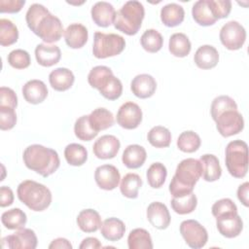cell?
<instances>
[{
    "mask_svg": "<svg viewBox=\"0 0 249 249\" xmlns=\"http://www.w3.org/2000/svg\"><path fill=\"white\" fill-rule=\"evenodd\" d=\"M25 20L28 28L47 44L59 41L64 31L60 19L38 3L28 8Z\"/></svg>",
    "mask_w": 249,
    "mask_h": 249,
    "instance_id": "1",
    "label": "cell"
},
{
    "mask_svg": "<svg viewBox=\"0 0 249 249\" xmlns=\"http://www.w3.org/2000/svg\"><path fill=\"white\" fill-rule=\"evenodd\" d=\"M211 117L216 123L218 132L224 137L238 134L244 127L242 115L237 111V104L229 95L214 98L211 104Z\"/></svg>",
    "mask_w": 249,
    "mask_h": 249,
    "instance_id": "2",
    "label": "cell"
},
{
    "mask_svg": "<svg viewBox=\"0 0 249 249\" xmlns=\"http://www.w3.org/2000/svg\"><path fill=\"white\" fill-rule=\"evenodd\" d=\"M22 159L28 169L43 177H48L54 173L60 164L56 151L39 144H33L25 148Z\"/></svg>",
    "mask_w": 249,
    "mask_h": 249,
    "instance_id": "3",
    "label": "cell"
},
{
    "mask_svg": "<svg viewBox=\"0 0 249 249\" xmlns=\"http://www.w3.org/2000/svg\"><path fill=\"white\" fill-rule=\"evenodd\" d=\"M202 166L198 160L188 158L176 167L175 175L169 184V192L173 197L186 196L194 191V187L201 177Z\"/></svg>",
    "mask_w": 249,
    "mask_h": 249,
    "instance_id": "4",
    "label": "cell"
},
{
    "mask_svg": "<svg viewBox=\"0 0 249 249\" xmlns=\"http://www.w3.org/2000/svg\"><path fill=\"white\" fill-rule=\"evenodd\" d=\"M88 82L90 87L99 90L100 94L108 100H116L123 93V85L113 71L104 65L93 67L89 75Z\"/></svg>",
    "mask_w": 249,
    "mask_h": 249,
    "instance_id": "5",
    "label": "cell"
},
{
    "mask_svg": "<svg viewBox=\"0 0 249 249\" xmlns=\"http://www.w3.org/2000/svg\"><path fill=\"white\" fill-rule=\"evenodd\" d=\"M18 199L33 211H44L52 202V193L48 187L33 180H24L17 190Z\"/></svg>",
    "mask_w": 249,
    "mask_h": 249,
    "instance_id": "6",
    "label": "cell"
},
{
    "mask_svg": "<svg viewBox=\"0 0 249 249\" xmlns=\"http://www.w3.org/2000/svg\"><path fill=\"white\" fill-rule=\"evenodd\" d=\"M144 17L145 10L142 3L130 0L125 2L116 13L113 24L117 30L131 36L139 31Z\"/></svg>",
    "mask_w": 249,
    "mask_h": 249,
    "instance_id": "7",
    "label": "cell"
},
{
    "mask_svg": "<svg viewBox=\"0 0 249 249\" xmlns=\"http://www.w3.org/2000/svg\"><path fill=\"white\" fill-rule=\"evenodd\" d=\"M226 166L234 178H243L248 171V147L245 141L233 140L226 147Z\"/></svg>",
    "mask_w": 249,
    "mask_h": 249,
    "instance_id": "8",
    "label": "cell"
},
{
    "mask_svg": "<svg viewBox=\"0 0 249 249\" xmlns=\"http://www.w3.org/2000/svg\"><path fill=\"white\" fill-rule=\"evenodd\" d=\"M125 47L123 36L115 33L95 32L93 37L92 53L96 58H107L120 54Z\"/></svg>",
    "mask_w": 249,
    "mask_h": 249,
    "instance_id": "9",
    "label": "cell"
},
{
    "mask_svg": "<svg viewBox=\"0 0 249 249\" xmlns=\"http://www.w3.org/2000/svg\"><path fill=\"white\" fill-rule=\"evenodd\" d=\"M219 37L225 48L231 51H236L241 49L244 45L246 31L238 21L231 20L222 26Z\"/></svg>",
    "mask_w": 249,
    "mask_h": 249,
    "instance_id": "10",
    "label": "cell"
},
{
    "mask_svg": "<svg viewBox=\"0 0 249 249\" xmlns=\"http://www.w3.org/2000/svg\"><path fill=\"white\" fill-rule=\"evenodd\" d=\"M180 233L185 242L194 249L205 246L208 240L206 229L196 220H185L180 225Z\"/></svg>",
    "mask_w": 249,
    "mask_h": 249,
    "instance_id": "11",
    "label": "cell"
},
{
    "mask_svg": "<svg viewBox=\"0 0 249 249\" xmlns=\"http://www.w3.org/2000/svg\"><path fill=\"white\" fill-rule=\"evenodd\" d=\"M1 241L3 248L10 249H35L38 243L34 231L25 228L3 237Z\"/></svg>",
    "mask_w": 249,
    "mask_h": 249,
    "instance_id": "12",
    "label": "cell"
},
{
    "mask_svg": "<svg viewBox=\"0 0 249 249\" xmlns=\"http://www.w3.org/2000/svg\"><path fill=\"white\" fill-rule=\"evenodd\" d=\"M142 110L138 104L127 101L124 102L118 110L117 123L125 129H134L142 122Z\"/></svg>",
    "mask_w": 249,
    "mask_h": 249,
    "instance_id": "13",
    "label": "cell"
},
{
    "mask_svg": "<svg viewBox=\"0 0 249 249\" xmlns=\"http://www.w3.org/2000/svg\"><path fill=\"white\" fill-rule=\"evenodd\" d=\"M94 179L100 189L112 191L119 186L121 175L116 166L112 164H103L96 167Z\"/></svg>",
    "mask_w": 249,
    "mask_h": 249,
    "instance_id": "14",
    "label": "cell"
},
{
    "mask_svg": "<svg viewBox=\"0 0 249 249\" xmlns=\"http://www.w3.org/2000/svg\"><path fill=\"white\" fill-rule=\"evenodd\" d=\"M121 147L120 140L111 134L102 135L93 144L92 151L96 158L100 160H109L117 156Z\"/></svg>",
    "mask_w": 249,
    "mask_h": 249,
    "instance_id": "15",
    "label": "cell"
},
{
    "mask_svg": "<svg viewBox=\"0 0 249 249\" xmlns=\"http://www.w3.org/2000/svg\"><path fill=\"white\" fill-rule=\"evenodd\" d=\"M147 219L149 223L159 230H165L170 224V214L165 204L154 201L147 208Z\"/></svg>",
    "mask_w": 249,
    "mask_h": 249,
    "instance_id": "16",
    "label": "cell"
},
{
    "mask_svg": "<svg viewBox=\"0 0 249 249\" xmlns=\"http://www.w3.org/2000/svg\"><path fill=\"white\" fill-rule=\"evenodd\" d=\"M116 13L113 5L105 1L96 2L90 11L93 22L100 27H108L114 23Z\"/></svg>",
    "mask_w": 249,
    "mask_h": 249,
    "instance_id": "17",
    "label": "cell"
},
{
    "mask_svg": "<svg viewBox=\"0 0 249 249\" xmlns=\"http://www.w3.org/2000/svg\"><path fill=\"white\" fill-rule=\"evenodd\" d=\"M130 89L138 98H149L157 89V82L154 77L149 74H139L132 79Z\"/></svg>",
    "mask_w": 249,
    "mask_h": 249,
    "instance_id": "18",
    "label": "cell"
},
{
    "mask_svg": "<svg viewBox=\"0 0 249 249\" xmlns=\"http://www.w3.org/2000/svg\"><path fill=\"white\" fill-rule=\"evenodd\" d=\"M22 95L24 99L31 104H39L48 96V89L41 80H30L22 87Z\"/></svg>",
    "mask_w": 249,
    "mask_h": 249,
    "instance_id": "19",
    "label": "cell"
},
{
    "mask_svg": "<svg viewBox=\"0 0 249 249\" xmlns=\"http://www.w3.org/2000/svg\"><path fill=\"white\" fill-rule=\"evenodd\" d=\"M66 45L71 49L83 48L89 38V32L82 23H71L64 31Z\"/></svg>",
    "mask_w": 249,
    "mask_h": 249,
    "instance_id": "20",
    "label": "cell"
},
{
    "mask_svg": "<svg viewBox=\"0 0 249 249\" xmlns=\"http://www.w3.org/2000/svg\"><path fill=\"white\" fill-rule=\"evenodd\" d=\"M216 226L218 231L227 238L238 236L243 230V222L238 214L234 216L217 218Z\"/></svg>",
    "mask_w": 249,
    "mask_h": 249,
    "instance_id": "21",
    "label": "cell"
},
{
    "mask_svg": "<svg viewBox=\"0 0 249 249\" xmlns=\"http://www.w3.org/2000/svg\"><path fill=\"white\" fill-rule=\"evenodd\" d=\"M37 62L44 67H51L56 64L61 57L60 49L55 45L38 44L35 49Z\"/></svg>",
    "mask_w": 249,
    "mask_h": 249,
    "instance_id": "22",
    "label": "cell"
},
{
    "mask_svg": "<svg viewBox=\"0 0 249 249\" xmlns=\"http://www.w3.org/2000/svg\"><path fill=\"white\" fill-rule=\"evenodd\" d=\"M194 61L200 69L214 68L219 61V53L211 45L200 46L195 53Z\"/></svg>",
    "mask_w": 249,
    "mask_h": 249,
    "instance_id": "23",
    "label": "cell"
},
{
    "mask_svg": "<svg viewBox=\"0 0 249 249\" xmlns=\"http://www.w3.org/2000/svg\"><path fill=\"white\" fill-rule=\"evenodd\" d=\"M75 81L74 74L71 70L64 67H58L53 70L49 75V82L52 88L57 91L69 89Z\"/></svg>",
    "mask_w": 249,
    "mask_h": 249,
    "instance_id": "24",
    "label": "cell"
},
{
    "mask_svg": "<svg viewBox=\"0 0 249 249\" xmlns=\"http://www.w3.org/2000/svg\"><path fill=\"white\" fill-rule=\"evenodd\" d=\"M146 158L147 153L144 147L138 144H131L124 149L122 161L127 168L136 169L144 164Z\"/></svg>",
    "mask_w": 249,
    "mask_h": 249,
    "instance_id": "25",
    "label": "cell"
},
{
    "mask_svg": "<svg viewBox=\"0 0 249 249\" xmlns=\"http://www.w3.org/2000/svg\"><path fill=\"white\" fill-rule=\"evenodd\" d=\"M202 166L201 176L207 182L217 181L222 175V168L219 160L212 154L202 155L199 159Z\"/></svg>",
    "mask_w": 249,
    "mask_h": 249,
    "instance_id": "26",
    "label": "cell"
},
{
    "mask_svg": "<svg viewBox=\"0 0 249 249\" xmlns=\"http://www.w3.org/2000/svg\"><path fill=\"white\" fill-rule=\"evenodd\" d=\"M185 18L183 7L176 3L164 5L160 10L161 22L167 27H175L181 24Z\"/></svg>",
    "mask_w": 249,
    "mask_h": 249,
    "instance_id": "27",
    "label": "cell"
},
{
    "mask_svg": "<svg viewBox=\"0 0 249 249\" xmlns=\"http://www.w3.org/2000/svg\"><path fill=\"white\" fill-rule=\"evenodd\" d=\"M77 225L84 232H94L101 228V217L94 209H84L77 216Z\"/></svg>",
    "mask_w": 249,
    "mask_h": 249,
    "instance_id": "28",
    "label": "cell"
},
{
    "mask_svg": "<svg viewBox=\"0 0 249 249\" xmlns=\"http://www.w3.org/2000/svg\"><path fill=\"white\" fill-rule=\"evenodd\" d=\"M192 16L194 20L201 26H210L217 21L210 9L208 0L196 1L192 8Z\"/></svg>",
    "mask_w": 249,
    "mask_h": 249,
    "instance_id": "29",
    "label": "cell"
},
{
    "mask_svg": "<svg viewBox=\"0 0 249 249\" xmlns=\"http://www.w3.org/2000/svg\"><path fill=\"white\" fill-rule=\"evenodd\" d=\"M102 236L109 241H118L120 240L125 231L124 223L115 217L107 218L103 221L101 228Z\"/></svg>",
    "mask_w": 249,
    "mask_h": 249,
    "instance_id": "30",
    "label": "cell"
},
{
    "mask_svg": "<svg viewBox=\"0 0 249 249\" xmlns=\"http://www.w3.org/2000/svg\"><path fill=\"white\" fill-rule=\"evenodd\" d=\"M89 121L90 126L96 131L99 132L100 130H105L111 127L114 123V116L111 111L106 108H96L89 115Z\"/></svg>",
    "mask_w": 249,
    "mask_h": 249,
    "instance_id": "31",
    "label": "cell"
},
{
    "mask_svg": "<svg viewBox=\"0 0 249 249\" xmlns=\"http://www.w3.org/2000/svg\"><path fill=\"white\" fill-rule=\"evenodd\" d=\"M192 49L191 42L188 36L184 33H174L169 38L168 50L174 56L185 57Z\"/></svg>",
    "mask_w": 249,
    "mask_h": 249,
    "instance_id": "32",
    "label": "cell"
},
{
    "mask_svg": "<svg viewBox=\"0 0 249 249\" xmlns=\"http://www.w3.org/2000/svg\"><path fill=\"white\" fill-rule=\"evenodd\" d=\"M127 245L129 249H152V237L148 231L137 228L129 232L127 236Z\"/></svg>",
    "mask_w": 249,
    "mask_h": 249,
    "instance_id": "33",
    "label": "cell"
},
{
    "mask_svg": "<svg viewBox=\"0 0 249 249\" xmlns=\"http://www.w3.org/2000/svg\"><path fill=\"white\" fill-rule=\"evenodd\" d=\"M1 222L8 230H19L24 228L27 222V217L21 209L13 208L2 214Z\"/></svg>",
    "mask_w": 249,
    "mask_h": 249,
    "instance_id": "34",
    "label": "cell"
},
{
    "mask_svg": "<svg viewBox=\"0 0 249 249\" xmlns=\"http://www.w3.org/2000/svg\"><path fill=\"white\" fill-rule=\"evenodd\" d=\"M142 186V179L136 173H127L122 179L120 190L124 196L127 198H136L139 189Z\"/></svg>",
    "mask_w": 249,
    "mask_h": 249,
    "instance_id": "35",
    "label": "cell"
},
{
    "mask_svg": "<svg viewBox=\"0 0 249 249\" xmlns=\"http://www.w3.org/2000/svg\"><path fill=\"white\" fill-rule=\"evenodd\" d=\"M64 157L70 165L81 166L88 160V151L81 144L71 143L65 147Z\"/></svg>",
    "mask_w": 249,
    "mask_h": 249,
    "instance_id": "36",
    "label": "cell"
},
{
    "mask_svg": "<svg viewBox=\"0 0 249 249\" xmlns=\"http://www.w3.org/2000/svg\"><path fill=\"white\" fill-rule=\"evenodd\" d=\"M172 209L180 215L192 213L197 205V198L194 192L178 197H173L170 201Z\"/></svg>",
    "mask_w": 249,
    "mask_h": 249,
    "instance_id": "37",
    "label": "cell"
},
{
    "mask_svg": "<svg viewBox=\"0 0 249 249\" xmlns=\"http://www.w3.org/2000/svg\"><path fill=\"white\" fill-rule=\"evenodd\" d=\"M147 138L152 146L156 148H166L171 143V132L164 126L156 125L149 130Z\"/></svg>",
    "mask_w": 249,
    "mask_h": 249,
    "instance_id": "38",
    "label": "cell"
},
{
    "mask_svg": "<svg viewBox=\"0 0 249 249\" xmlns=\"http://www.w3.org/2000/svg\"><path fill=\"white\" fill-rule=\"evenodd\" d=\"M142 48L148 53L159 52L163 45V38L161 34L156 29H147L140 38Z\"/></svg>",
    "mask_w": 249,
    "mask_h": 249,
    "instance_id": "39",
    "label": "cell"
},
{
    "mask_svg": "<svg viewBox=\"0 0 249 249\" xmlns=\"http://www.w3.org/2000/svg\"><path fill=\"white\" fill-rule=\"evenodd\" d=\"M201 140L197 133L193 130L183 131L177 139V147L184 153H194L200 147Z\"/></svg>",
    "mask_w": 249,
    "mask_h": 249,
    "instance_id": "40",
    "label": "cell"
},
{
    "mask_svg": "<svg viewBox=\"0 0 249 249\" xmlns=\"http://www.w3.org/2000/svg\"><path fill=\"white\" fill-rule=\"evenodd\" d=\"M18 39V30L16 24L7 18L0 19V45L8 47Z\"/></svg>",
    "mask_w": 249,
    "mask_h": 249,
    "instance_id": "41",
    "label": "cell"
},
{
    "mask_svg": "<svg viewBox=\"0 0 249 249\" xmlns=\"http://www.w3.org/2000/svg\"><path fill=\"white\" fill-rule=\"evenodd\" d=\"M146 176L150 187L154 189H159L165 182L167 176L166 167L161 162H154L148 168Z\"/></svg>",
    "mask_w": 249,
    "mask_h": 249,
    "instance_id": "42",
    "label": "cell"
},
{
    "mask_svg": "<svg viewBox=\"0 0 249 249\" xmlns=\"http://www.w3.org/2000/svg\"><path fill=\"white\" fill-rule=\"evenodd\" d=\"M74 132L76 137L82 141H90L98 134V132H96L90 126L89 115H84L76 120L74 124Z\"/></svg>",
    "mask_w": 249,
    "mask_h": 249,
    "instance_id": "43",
    "label": "cell"
},
{
    "mask_svg": "<svg viewBox=\"0 0 249 249\" xmlns=\"http://www.w3.org/2000/svg\"><path fill=\"white\" fill-rule=\"evenodd\" d=\"M212 215L217 218L234 216L237 214V207L231 198H222L217 200L211 208Z\"/></svg>",
    "mask_w": 249,
    "mask_h": 249,
    "instance_id": "44",
    "label": "cell"
},
{
    "mask_svg": "<svg viewBox=\"0 0 249 249\" xmlns=\"http://www.w3.org/2000/svg\"><path fill=\"white\" fill-rule=\"evenodd\" d=\"M9 64L16 69H25L30 65V55L29 53L21 49H17L12 51L8 54Z\"/></svg>",
    "mask_w": 249,
    "mask_h": 249,
    "instance_id": "45",
    "label": "cell"
},
{
    "mask_svg": "<svg viewBox=\"0 0 249 249\" xmlns=\"http://www.w3.org/2000/svg\"><path fill=\"white\" fill-rule=\"evenodd\" d=\"M208 3L217 20L227 18L231 11V2L230 0H208Z\"/></svg>",
    "mask_w": 249,
    "mask_h": 249,
    "instance_id": "46",
    "label": "cell"
},
{
    "mask_svg": "<svg viewBox=\"0 0 249 249\" xmlns=\"http://www.w3.org/2000/svg\"><path fill=\"white\" fill-rule=\"evenodd\" d=\"M17 123V114L14 108L0 106V128L2 130L12 129Z\"/></svg>",
    "mask_w": 249,
    "mask_h": 249,
    "instance_id": "47",
    "label": "cell"
},
{
    "mask_svg": "<svg viewBox=\"0 0 249 249\" xmlns=\"http://www.w3.org/2000/svg\"><path fill=\"white\" fill-rule=\"evenodd\" d=\"M0 106L16 109L18 106V97L16 92L7 87L0 88Z\"/></svg>",
    "mask_w": 249,
    "mask_h": 249,
    "instance_id": "48",
    "label": "cell"
},
{
    "mask_svg": "<svg viewBox=\"0 0 249 249\" xmlns=\"http://www.w3.org/2000/svg\"><path fill=\"white\" fill-rule=\"evenodd\" d=\"M24 4V0H0V13H18Z\"/></svg>",
    "mask_w": 249,
    "mask_h": 249,
    "instance_id": "49",
    "label": "cell"
},
{
    "mask_svg": "<svg viewBox=\"0 0 249 249\" xmlns=\"http://www.w3.org/2000/svg\"><path fill=\"white\" fill-rule=\"evenodd\" d=\"M14 202V193L10 187L2 186L0 188V206L6 207Z\"/></svg>",
    "mask_w": 249,
    "mask_h": 249,
    "instance_id": "50",
    "label": "cell"
},
{
    "mask_svg": "<svg viewBox=\"0 0 249 249\" xmlns=\"http://www.w3.org/2000/svg\"><path fill=\"white\" fill-rule=\"evenodd\" d=\"M248 191H249V183L245 182L241 184L237 189V197L239 201L246 207L249 206V200H248Z\"/></svg>",
    "mask_w": 249,
    "mask_h": 249,
    "instance_id": "51",
    "label": "cell"
},
{
    "mask_svg": "<svg viewBox=\"0 0 249 249\" xmlns=\"http://www.w3.org/2000/svg\"><path fill=\"white\" fill-rule=\"evenodd\" d=\"M79 247H80V249H97V248H101L102 245L97 238L87 237V238L83 239V241Z\"/></svg>",
    "mask_w": 249,
    "mask_h": 249,
    "instance_id": "52",
    "label": "cell"
},
{
    "mask_svg": "<svg viewBox=\"0 0 249 249\" xmlns=\"http://www.w3.org/2000/svg\"><path fill=\"white\" fill-rule=\"evenodd\" d=\"M50 249H72V244L70 243L69 240H67L66 238H62V237H58L56 239H53L51 244L49 245Z\"/></svg>",
    "mask_w": 249,
    "mask_h": 249,
    "instance_id": "53",
    "label": "cell"
}]
</instances>
